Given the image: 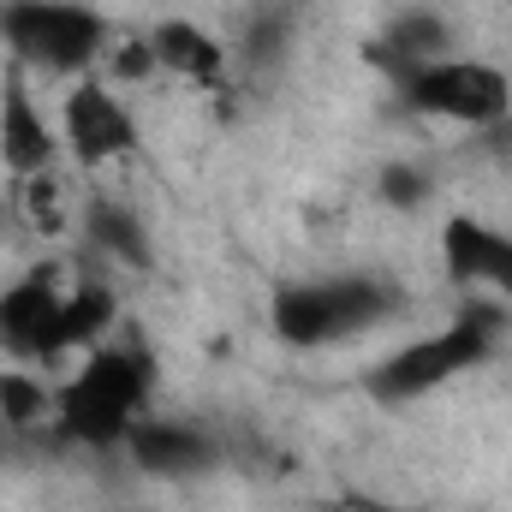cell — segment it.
Listing matches in <instances>:
<instances>
[{"label":"cell","instance_id":"cell-20","mask_svg":"<svg viewBox=\"0 0 512 512\" xmlns=\"http://www.w3.org/2000/svg\"><path fill=\"white\" fill-rule=\"evenodd\" d=\"M370 512H423V507H370Z\"/></svg>","mask_w":512,"mask_h":512},{"label":"cell","instance_id":"cell-9","mask_svg":"<svg viewBox=\"0 0 512 512\" xmlns=\"http://www.w3.org/2000/svg\"><path fill=\"white\" fill-rule=\"evenodd\" d=\"M441 262H447V274L465 292H483V298L512 304V233L507 227H489L477 215H447V227H441Z\"/></svg>","mask_w":512,"mask_h":512},{"label":"cell","instance_id":"cell-8","mask_svg":"<svg viewBox=\"0 0 512 512\" xmlns=\"http://www.w3.org/2000/svg\"><path fill=\"white\" fill-rule=\"evenodd\" d=\"M126 459L155 483H197L221 471V441L191 417H143L126 435Z\"/></svg>","mask_w":512,"mask_h":512},{"label":"cell","instance_id":"cell-18","mask_svg":"<svg viewBox=\"0 0 512 512\" xmlns=\"http://www.w3.org/2000/svg\"><path fill=\"white\" fill-rule=\"evenodd\" d=\"M24 203H30V221H36L42 233H60V227H66V215L54 209V203H60V191H54V173H36V179H24Z\"/></svg>","mask_w":512,"mask_h":512},{"label":"cell","instance_id":"cell-16","mask_svg":"<svg viewBox=\"0 0 512 512\" xmlns=\"http://www.w3.org/2000/svg\"><path fill=\"white\" fill-rule=\"evenodd\" d=\"M376 191H382L387 209H423L429 191H435V179H429L423 167H411V161H387L382 179H376Z\"/></svg>","mask_w":512,"mask_h":512},{"label":"cell","instance_id":"cell-4","mask_svg":"<svg viewBox=\"0 0 512 512\" xmlns=\"http://www.w3.org/2000/svg\"><path fill=\"white\" fill-rule=\"evenodd\" d=\"M0 42L24 72L90 78L108 60L114 24L84 0H0Z\"/></svg>","mask_w":512,"mask_h":512},{"label":"cell","instance_id":"cell-19","mask_svg":"<svg viewBox=\"0 0 512 512\" xmlns=\"http://www.w3.org/2000/svg\"><path fill=\"white\" fill-rule=\"evenodd\" d=\"M483 143H489V155H495V161H501V167L512 173V114L501 120V126H489V131H483Z\"/></svg>","mask_w":512,"mask_h":512},{"label":"cell","instance_id":"cell-1","mask_svg":"<svg viewBox=\"0 0 512 512\" xmlns=\"http://www.w3.org/2000/svg\"><path fill=\"white\" fill-rule=\"evenodd\" d=\"M405 286L370 274V268H346V274H310V280H286L268 304V328L280 346L292 352H322V346H346L376 334L382 322L405 316Z\"/></svg>","mask_w":512,"mask_h":512},{"label":"cell","instance_id":"cell-3","mask_svg":"<svg viewBox=\"0 0 512 512\" xmlns=\"http://www.w3.org/2000/svg\"><path fill=\"white\" fill-rule=\"evenodd\" d=\"M501 334H507V304L477 298V304H465L447 328H435V334H423V340H405L399 352L376 358V364L364 370V393H370L376 405H411V399H423V393H435V387L459 382L465 370H477V364L501 346Z\"/></svg>","mask_w":512,"mask_h":512},{"label":"cell","instance_id":"cell-2","mask_svg":"<svg viewBox=\"0 0 512 512\" xmlns=\"http://www.w3.org/2000/svg\"><path fill=\"white\" fill-rule=\"evenodd\" d=\"M149 393H155L149 352L102 340V346L84 352V364L54 393V435L72 441V447H90V453H114L149 417Z\"/></svg>","mask_w":512,"mask_h":512},{"label":"cell","instance_id":"cell-11","mask_svg":"<svg viewBox=\"0 0 512 512\" xmlns=\"http://www.w3.org/2000/svg\"><path fill=\"white\" fill-rule=\"evenodd\" d=\"M149 48H155V72H167L179 84L221 90L233 78V48L221 36H209L203 24H191V18H161L149 30Z\"/></svg>","mask_w":512,"mask_h":512},{"label":"cell","instance_id":"cell-5","mask_svg":"<svg viewBox=\"0 0 512 512\" xmlns=\"http://www.w3.org/2000/svg\"><path fill=\"white\" fill-rule=\"evenodd\" d=\"M393 96L417 120H447V126H471V131H489L512 114V78L489 60H471V54H441L429 66L399 72Z\"/></svg>","mask_w":512,"mask_h":512},{"label":"cell","instance_id":"cell-14","mask_svg":"<svg viewBox=\"0 0 512 512\" xmlns=\"http://www.w3.org/2000/svg\"><path fill=\"white\" fill-rule=\"evenodd\" d=\"M292 42H298V6L292 0H256L251 18H245V36H239V60L251 72H274V66H286Z\"/></svg>","mask_w":512,"mask_h":512},{"label":"cell","instance_id":"cell-12","mask_svg":"<svg viewBox=\"0 0 512 512\" xmlns=\"http://www.w3.org/2000/svg\"><path fill=\"white\" fill-rule=\"evenodd\" d=\"M441 54H453V30H447L441 12H423V6L393 12L382 24V36L370 42V60L382 66L387 78H399V72H411V66H429V60H441Z\"/></svg>","mask_w":512,"mask_h":512},{"label":"cell","instance_id":"cell-15","mask_svg":"<svg viewBox=\"0 0 512 512\" xmlns=\"http://www.w3.org/2000/svg\"><path fill=\"white\" fill-rule=\"evenodd\" d=\"M36 423H54V393L36 382L24 364L0 370V429L6 435H30Z\"/></svg>","mask_w":512,"mask_h":512},{"label":"cell","instance_id":"cell-10","mask_svg":"<svg viewBox=\"0 0 512 512\" xmlns=\"http://www.w3.org/2000/svg\"><path fill=\"white\" fill-rule=\"evenodd\" d=\"M54 155H60V137L36 114L24 66H6V78H0V161L18 179H36V173H54Z\"/></svg>","mask_w":512,"mask_h":512},{"label":"cell","instance_id":"cell-13","mask_svg":"<svg viewBox=\"0 0 512 512\" xmlns=\"http://www.w3.org/2000/svg\"><path fill=\"white\" fill-rule=\"evenodd\" d=\"M84 239L108 256V262H126V268H149V262H155V256H149V227H143V215H137L131 203H120V197H90V203H84Z\"/></svg>","mask_w":512,"mask_h":512},{"label":"cell","instance_id":"cell-7","mask_svg":"<svg viewBox=\"0 0 512 512\" xmlns=\"http://www.w3.org/2000/svg\"><path fill=\"white\" fill-rule=\"evenodd\" d=\"M60 137H66L78 167H108V161L137 155V114L120 102L114 84L78 78L60 102Z\"/></svg>","mask_w":512,"mask_h":512},{"label":"cell","instance_id":"cell-17","mask_svg":"<svg viewBox=\"0 0 512 512\" xmlns=\"http://www.w3.org/2000/svg\"><path fill=\"white\" fill-rule=\"evenodd\" d=\"M108 72L131 84V78H149L155 72V48H149V36H114L108 42Z\"/></svg>","mask_w":512,"mask_h":512},{"label":"cell","instance_id":"cell-6","mask_svg":"<svg viewBox=\"0 0 512 512\" xmlns=\"http://www.w3.org/2000/svg\"><path fill=\"white\" fill-rule=\"evenodd\" d=\"M0 352L12 364H54L78 346L72 328V286H54L48 274H24L0 292Z\"/></svg>","mask_w":512,"mask_h":512}]
</instances>
